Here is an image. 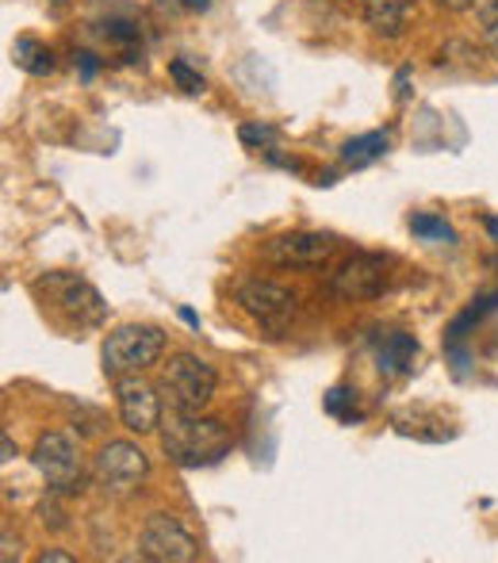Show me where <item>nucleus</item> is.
<instances>
[{"label": "nucleus", "mask_w": 498, "mask_h": 563, "mask_svg": "<svg viewBox=\"0 0 498 563\" xmlns=\"http://www.w3.org/2000/svg\"><path fill=\"white\" fill-rule=\"evenodd\" d=\"M387 288V261L376 253H353L350 261L330 273V291L345 303H361V299H376Z\"/></svg>", "instance_id": "0eeeda50"}, {"label": "nucleus", "mask_w": 498, "mask_h": 563, "mask_svg": "<svg viewBox=\"0 0 498 563\" xmlns=\"http://www.w3.org/2000/svg\"><path fill=\"white\" fill-rule=\"evenodd\" d=\"M414 15V0H365V20L376 35L399 38Z\"/></svg>", "instance_id": "f8f14e48"}, {"label": "nucleus", "mask_w": 498, "mask_h": 563, "mask_svg": "<svg viewBox=\"0 0 498 563\" xmlns=\"http://www.w3.org/2000/svg\"><path fill=\"white\" fill-rule=\"evenodd\" d=\"M77 58H81V66H85V77L97 74V62H92V54H77Z\"/></svg>", "instance_id": "a878e982"}, {"label": "nucleus", "mask_w": 498, "mask_h": 563, "mask_svg": "<svg viewBox=\"0 0 498 563\" xmlns=\"http://www.w3.org/2000/svg\"><path fill=\"white\" fill-rule=\"evenodd\" d=\"M441 8H449V12H468L472 4H476V0H438Z\"/></svg>", "instance_id": "5701e85b"}, {"label": "nucleus", "mask_w": 498, "mask_h": 563, "mask_svg": "<svg viewBox=\"0 0 498 563\" xmlns=\"http://www.w3.org/2000/svg\"><path fill=\"white\" fill-rule=\"evenodd\" d=\"M334 253V238L330 234H314V230H296V234H280L265 245V261L273 265H296V268H307V265H322L330 261Z\"/></svg>", "instance_id": "9d476101"}, {"label": "nucleus", "mask_w": 498, "mask_h": 563, "mask_svg": "<svg viewBox=\"0 0 498 563\" xmlns=\"http://www.w3.org/2000/svg\"><path fill=\"white\" fill-rule=\"evenodd\" d=\"M38 288L51 296V303H58L66 314H74L77 322H85V327H92V322H100V314H104V303H100L97 288L85 280H77V276H66V273H54L46 276Z\"/></svg>", "instance_id": "9b49d317"}, {"label": "nucleus", "mask_w": 498, "mask_h": 563, "mask_svg": "<svg viewBox=\"0 0 498 563\" xmlns=\"http://www.w3.org/2000/svg\"><path fill=\"white\" fill-rule=\"evenodd\" d=\"M12 62L31 77H43V74H51V69H54V54L46 51L38 38H27V35L12 43Z\"/></svg>", "instance_id": "4468645a"}, {"label": "nucleus", "mask_w": 498, "mask_h": 563, "mask_svg": "<svg viewBox=\"0 0 498 563\" xmlns=\"http://www.w3.org/2000/svg\"><path fill=\"white\" fill-rule=\"evenodd\" d=\"M414 361H418L414 338L402 334V330L384 338V345H379V372H384V376H407V372L414 368Z\"/></svg>", "instance_id": "ddd939ff"}, {"label": "nucleus", "mask_w": 498, "mask_h": 563, "mask_svg": "<svg viewBox=\"0 0 498 563\" xmlns=\"http://www.w3.org/2000/svg\"><path fill=\"white\" fill-rule=\"evenodd\" d=\"M484 46H487V54H491V58H498V8H495V12H487Z\"/></svg>", "instance_id": "aec40b11"}, {"label": "nucleus", "mask_w": 498, "mask_h": 563, "mask_svg": "<svg viewBox=\"0 0 498 563\" xmlns=\"http://www.w3.org/2000/svg\"><path fill=\"white\" fill-rule=\"evenodd\" d=\"M387 154V131H373V134H361V139H350L342 150V162L361 169V165H373L376 157Z\"/></svg>", "instance_id": "2eb2a0df"}, {"label": "nucleus", "mask_w": 498, "mask_h": 563, "mask_svg": "<svg viewBox=\"0 0 498 563\" xmlns=\"http://www.w3.org/2000/svg\"><path fill=\"white\" fill-rule=\"evenodd\" d=\"M150 475V460L146 452L139 445H131V441H108L104 449L97 452V460H92V479H97L100 490H108V495H134V490L146 483Z\"/></svg>", "instance_id": "39448f33"}, {"label": "nucleus", "mask_w": 498, "mask_h": 563, "mask_svg": "<svg viewBox=\"0 0 498 563\" xmlns=\"http://www.w3.org/2000/svg\"><path fill=\"white\" fill-rule=\"evenodd\" d=\"M180 4H185L188 12H208V8H211V0H180Z\"/></svg>", "instance_id": "393cba45"}, {"label": "nucleus", "mask_w": 498, "mask_h": 563, "mask_svg": "<svg viewBox=\"0 0 498 563\" xmlns=\"http://www.w3.org/2000/svg\"><path fill=\"white\" fill-rule=\"evenodd\" d=\"M0 445H4V456H0V460H4V464H12L15 449H12V438H8V433H4V441H0Z\"/></svg>", "instance_id": "bb28decb"}, {"label": "nucleus", "mask_w": 498, "mask_h": 563, "mask_svg": "<svg viewBox=\"0 0 498 563\" xmlns=\"http://www.w3.org/2000/svg\"><path fill=\"white\" fill-rule=\"evenodd\" d=\"M169 77L173 81H177V89L180 92H188V97H200L203 89H208V85H203V77L196 74V69H188V62H169Z\"/></svg>", "instance_id": "f3484780"}, {"label": "nucleus", "mask_w": 498, "mask_h": 563, "mask_svg": "<svg viewBox=\"0 0 498 563\" xmlns=\"http://www.w3.org/2000/svg\"><path fill=\"white\" fill-rule=\"evenodd\" d=\"M31 460H35L38 475H43L54 495H77V490L85 487V456L69 433H62V430L43 433V438L35 441Z\"/></svg>", "instance_id": "20e7f679"}, {"label": "nucleus", "mask_w": 498, "mask_h": 563, "mask_svg": "<svg viewBox=\"0 0 498 563\" xmlns=\"http://www.w3.org/2000/svg\"><path fill=\"white\" fill-rule=\"evenodd\" d=\"M410 230H414L418 238H425V242H456L453 227L438 216H414L410 219Z\"/></svg>", "instance_id": "dca6fc26"}, {"label": "nucleus", "mask_w": 498, "mask_h": 563, "mask_svg": "<svg viewBox=\"0 0 498 563\" xmlns=\"http://www.w3.org/2000/svg\"><path fill=\"white\" fill-rule=\"evenodd\" d=\"M239 139L246 142V146H273V142L280 139V131H276V126H268V123H246L239 131Z\"/></svg>", "instance_id": "a211bd4d"}, {"label": "nucleus", "mask_w": 498, "mask_h": 563, "mask_svg": "<svg viewBox=\"0 0 498 563\" xmlns=\"http://www.w3.org/2000/svg\"><path fill=\"white\" fill-rule=\"evenodd\" d=\"M0 556H4V563H12L15 556H20V549H15L12 537H8V533H4V552H0Z\"/></svg>", "instance_id": "b1692460"}, {"label": "nucleus", "mask_w": 498, "mask_h": 563, "mask_svg": "<svg viewBox=\"0 0 498 563\" xmlns=\"http://www.w3.org/2000/svg\"><path fill=\"white\" fill-rule=\"evenodd\" d=\"M215 368L196 353H173L162 372V391L169 395L173 410H188V415H203L208 402L215 399Z\"/></svg>", "instance_id": "f03ea898"}, {"label": "nucleus", "mask_w": 498, "mask_h": 563, "mask_svg": "<svg viewBox=\"0 0 498 563\" xmlns=\"http://www.w3.org/2000/svg\"><path fill=\"white\" fill-rule=\"evenodd\" d=\"M234 303L268 330H284L291 314H296V296H291L284 284L261 280V276L257 280H242L239 288H234Z\"/></svg>", "instance_id": "423d86ee"}, {"label": "nucleus", "mask_w": 498, "mask_h": 563, "mask_svg": "<svg viewBox=\"0 0 498 563\" xmlns=\"http://www.w3.org/2000/svg\"><path fill=\"white\" fill-rule=\"evenodd\" d=\"M43 521H46L51 529H66V514H62L58 506H46V503H43Z\"/></svg>", "instance_id": "412c9836"}, {"label": "nucleus", "mask_w": 498, "mask_h": 563, "mask_svg": "<svg viewBox=\"0 0 498 563\" xmlns=\"http://www.w3.org/2000/svg\"><path fill=\"white\" fill-rule=\"evenodd\" d=\"M139 549H142V560H154V563H188L200 552L196 549V537L188 533L177 518H169V514H154V518L142 526Z\"/></svg>", "instance_id": "6e6552de"}, {"label": "nucleus", "mask_w": 498, "mask_h": 563, "mask_svg": "<svg viewBox=\"0 0 498 563\" xmlns=\"http://www.w3.org/2000/svg\"><path fill=\"white\" fill-rule=\"evenodd\" d=\"M115 402H120V418L131 433H154L162 430V402H157V391L134 376H120L115 379Z\"/></svg>", "instance_id": "1a4fd4ad"}, {"label": "nucleus", "mask_w": 498, "mask_h": 563, "mask_svg": "<svg viewBox=\"0 0 498 563\" xmlns=\"http://www.w3.org/2000/svg\"><path fill=\"white\" fill-rule=\"evenodd\" d=\"M162 353H165V334L157 327H120L108 334L104 349H100V361H104L108 376L120 379L157 364Z\"/></svg>", "instance_id": "7ed1b4c3"}, {"label": "nucleus", "mask_w": 498, "mask_h": 563, "mask_svg": "<svg viewBox=\"0 0 498 563\" xmlns=\"http://www.w3.org/2000/svg\"><path fill=\"white\" fill-rule=\"evenodd\" d=\"M345 407H357V391H350V387H334V391L327 395V410L337 418H353Z\"/></svg>", "instance_id": "6ab92c4d"}, {"label": "nucleus", "mask_w": 498, "mask_h": 563, "mask_svg": "<svg viewBox=\"0 0 498 563\" xmlns=\"http://www.w3.org/2000/svg\"><path fill=\"white\" fill-rule=\"evenodd\" d=\"M162 449L180 467H208L231 452V433L219 418L173 410L162 418Z\"/></svg>", "instance_id": "f257e3e1"}, {"label": "nucleus", "mask_w": 498, "mask_h": 563, "mask_svg": "<svg viewBox=\"0 0 498 563\" xmlns=\"http://www.w3.org/2000/svg\"><path fill=\"white\" fill-rule=\"evenodd\" d=\"M487 230H491V238H495V242H498V216H491V219H487Z\"/></svg>", "instance_id": "cd10ccee"}, {"label": "nucleus", "mask_w": 498, "mask_h": 563, "mask_svg": "<svg viewBox=\"0 0 498 563\" xmlns=\"http://www.w3.org/2000/svg\"><path fill=\"white\" fill-rule=\"evenodd\" d=\"M38 563H74V556L62 549H46V552H38Z\"/></svg>", "instance_id": "4be33fe9"}]
</instances>
